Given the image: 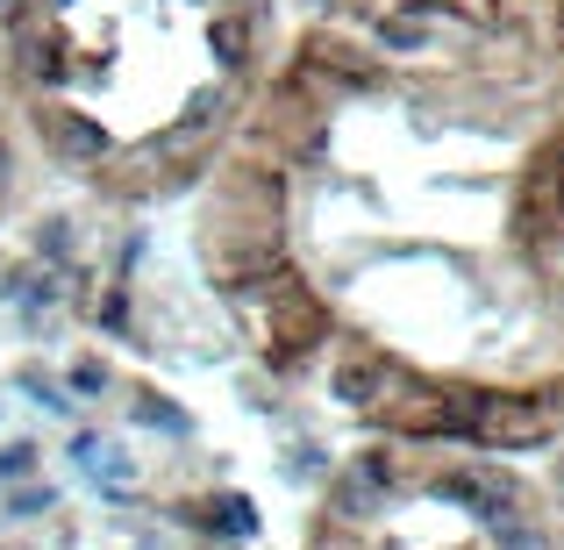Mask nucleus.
Segmentation results:
<instances>
[{
	"label": "nucleus",
	"instance_id": "1",
	"mask_svg": "<svg viewBox=\"0 0 564 550\" xmlns=\"http://www.w3.org/2000/svg\"><path fill=\"white\" fill-rule=\"evenodd\" d=\"M436 500H457V508H486V515H500V486L494 479H471V472H451V479L436 486Z\"/></svg>",
	"mask_w": 564,
	"mask_h": 550
}]
</instances>
